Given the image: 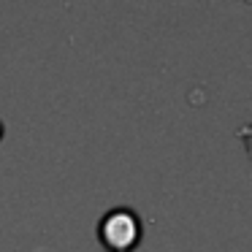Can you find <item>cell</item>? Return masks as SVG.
<instances>
[{
  "label": "cell",
  "mask_w": 252,
  "mask_h": 252,
  "mask_svg": "<svg viewBox=\"0 0 252 252\" xmlns=\"http://www.w3.org/2000/svg\"><path fill=\"white\" fill-rule=\"evenodd\" d=\"M100 239L111 250H127L138 239V220L130 209H114L100 222Z\"/></svg>",
  "instance_id": "1"
}]
</instances>
